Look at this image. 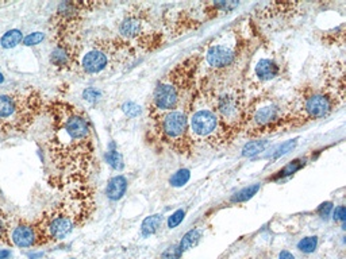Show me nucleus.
<instances>
[{
  "label": "nucleus",
  "instance_id": "9b49d317",
  "mask_svg": "<svg viewBox=\"0 0 346 259\" xmlns=\"http://www.w3.org/2000/svg\"><path fill=\"white\" fill-rule=\"evenodd\" d=\"M119 38L130 45L153 50L160 44V33L154 29L149 10L143 5H133L119 23Z\"/></svg>",
  "mask_w": 346,
  "mask_h": 259
},
{
  "label": "nucleus",
  "instance_id": "412c9836",
  "mask_svg": "<svg viewBox=\"0 0 346 259\" xmlns=\"http://www.w3.org/2000/svg\"><path fill=\"white\" fill-rule=\"evenodd\" d=\"M10 233H11V217L3 209H0V243L10 246L11 244Z\"/></svg>",
  "mask_w": 346,
  "mask_h": 259
},
{
  "label": "nucleus",
  "instance_id": "aec40b11",
  "mask_svg": "<svg viewBox=\"0 0 346 259\" xmlns=\"http://www.w3.org/2000/svg\"><path fill=\"white\" fill-rule=\"evenodd\" d=\"M200 237H202V231H200V229H191V231H188V232L183 236L178 248L180 250V252H184V251L190 250V248H192L195 244H198Z\"/></svg>",
  "mask_w": 346,
  "mask_h": 259
},
{
  "label": "nucleus",
  "instance_id": "393cba45",
  "mask_svg": "<svg viewBox=\"0 0 346 259\" xmlns=\"http://www.w3.org/2000/svg\"><path fill=\"white\" fill-rule=\"evenodd\" d=\"M106 161L107 163H108L112 169H115V170H122L124 166L122 155H120L119 151L115 149L110 150V151L106 154Z\"/></svg>",
  "mask_w": 346,
  "mask_h": 259
},
{
  "label": "nucleus",
  "instance_id": "423d86ee",
  "mask_svg": "<svg viewBox=\"0 0 346 259\" xmlns=\"http://www.w3.org/2000/svg\"><path fill=\"white\" fill-rule=\"evenodd\" d=\"M45 106L42 95L34 88L0 92V134L27 132L44 114Z\"/></svg>",
  "mask_w": 346,
  "mask_h": 259
},
{
  "label": "nucleus",
  "instance_id": "f257e3e1",
  "mask_svg": "<svg viewBox=\"0 0 346 259\" xmlns=\"http://www.w3.org/2000/svg\"><path fill=\"white\" fill-rule=\"evenodd\" d=\"M49 131L45 150L53 169L54 184L85 185L95 167V141L88 116L69 101L52 100L45 106Z\"/></svg>",
  "mask_w": 346,
  "mask_h": 259
},
{
  "label": "nucleus",
  "instance_id": "cd10ccee",
  "mask_svg": "<svg viewBox=\"0 0 346 259\" xmlns=\"http://www.w3.org/2000/svg\"><path fill=\"white\" fill-rule=\"evenodd\" d=\"M122 111L129 118H137L138 115L141 114V107L135 104V103H133V101H127V103H124L123 106H122Z\"/></svg>",
  "mask_w": 346,
  "mask_h": 259
},
{
  "label": "nucleus",
  "instance_id": "f3484780",
  "mask_svg": "<svg viewBox=\"0 0 346 259\" xmlns=\"http://www.w3.org/2000/svg\"><path fill=\"white\" fill-rule=\"evenodd\" d=\"M162 221H164V217L161 215L147 216L141 225V232H142L143 236H149V235L157 232V229L160 228Z\"/></svg>",
  "mask_w": 346,
  "mask_h": 259
},
{
  "label": "nucleus",
  "instance_id": "b1692460",
  "mask_svg": "<svg viewBox=\"0 0 346 259\" xmlns=\"http://www.w3.org/2000/svg\"><path fill=\"white\" fill-rule=\"evenodd\" d=\"M190 178H191V171L188 170V169H180V170L176 171V173L170 177L169 182H170V185L175 186V188H182V186H184V185L190 181Z\"/></svg>",
  "mask_w": 346,
  "mask_h": 259
},
{
  "label": "nucleus",
  "instance_id": "6ab92c4d",
  "mask_svg": "<svg viewBox=\"0 0 346 259\" xmlns=\"http://www.w3.org/2000/svg\"><path fill=\"white\" fill-rule=\"evenodd\" d=\"M304 166H306V159H293L292 162H289L288 165H285L281 170L277 171L275 176L272 177L271 180H280V178L291 176V174L296 173V171H299Z\"/></svg>",
  "mask_w": 346,
  "mask_h": 259
},
{
  "label": "nucleus",
  "instance_id": "c756f323",
  "mask_svg": "<svg viewBox=\"0 0 346 259\" xmlns=\"http://www.w3.org/2000/svg\"><path fill=\"white\" fill-rule=\"evenodd\" d=\"M184 216H186V212L183 211V209H179V211L175 212L172 216H169V219H168L169 228H176L179 224L182 223L183 220H184Z\"/></svg>",
  "mask_w": 346,
  "mask_h": 259
},
{
  "label": "nucleus",
  "instance_id": "a878e982",
  "mask_svg": "<svg viewBox=\"0 0 346 259\" xmlns=\"http://www.w3.org/2000/svg\"><path fill=\"white\" fill-rule=\"evenodd\" d=\"M316 246H318V237L316 236L303 237L302 240L297 243V248L300 251H303V252H307V254L314 252Z\"/></svg>",
  "mask_w": 346,
  "mask_h": 259
},
{
  "label": "nucleus",
  "instance_id": "4468645a",
  "mask_svg": "<svg viewBox=\"0 0 346 259\" xmlns=\"http://www.w3.org/2000/svg\"><path fill=\"white\" fill-rule=\"evenodd\" d=\"M281 72H283V66L279 61L271 57H262L256 62L252 77H246V80L253 87H260L262 84L277 79L279 76H281Z\"/></svg>",
  "mask_w": 346,
  "mask_h": 259
},
{
  "label": "nucleus",
  "instance_id": "2eb2a0df",
  "mask_svg": "<svg viewBox=\"0 0 346 259\" xmlns=\"http://www.w3.org/2000/svg\"><path fill=\"white\" fill-rule=\"evenodd\" d=\"M10 240H11V244L21 247V248L37 246V232L34 223L22 220L18 224H15L10 233Z\"/></svg>",
  "mask_w": 346,
  "mask_h": 259
},
{
  "label": "nucleus",
  "instance_id": "5701e85b",
  "mask_svg": "<svg viewBox=\"0 0 346 259\" xmlns=\"http://www.w3.org/2000/svg\"><path fill=\"white\" fill-rule=\"evenodd\" d=\"M268 146V141H252L249 142V143H246V145L244 146V149H242V155L244 157H254V155H257V154H260L261 151H264L265 150V147Z\"/></svg>",
  "mask_w": 346,
  "mask_h": 259
},
{
  "label": "nucleus",
  "instance_id": "2f4dec72",
  "mask_svg": "<svg viewBox=\"0 0 346 259\" xmlns=\"http://www.w3.org/2000/svg\"><path fill=\"white\" fill-rule=\"evenodd\" d=\"M331 211H333V202L326 201V202H323V204H320L316 212H318V215H320L322 217H327Z\"/></svg>",
  "mask_w": 346,
  "mask_h": 259
},
{
  "label": "nucleus",
  "instance_id": "f8f14e48",
  "mask_svg": "<svg viewBox=\"0 0 346 259\" xmlns=\"http://www.w3.org/2000/svg\"><path fill=\"white\" fill-rule=\"evenodd\" d=\"M240 3L237 2H200V3H191L187 5L183 10L178 11L175 15V19H165V26L170 31H179V34H183V31L194 30L198 29L200 25L207 22L210 19L218 18L221 15L231 13L235 7H238Z\"/></svg>",
  "mask_w": 346,
  "mask_h": 259
},
{
  "label": "nucleus",
  "instance_id": "7c9ffc66",
  "mask_svg": "<svg viewBox=\"0 0 346 259\" xmlns=\"http://www.w3.org/2000/svg\"><path fill=\"white\" fill-rule=\"evenodd\" d=\"M83 97H84V100L89 101V103H95V101L99 100L100 92L95 88H87L84 89V92H83Z\"/></svg>",
  "mask_w": 346,
  "mask_h": 259
},
{
  "label": "nucleus",
  "instance_id": "6e6552de",
  "mask_svg": "<svg viewBox=\"0 0 346 259\" xmlns=\"http://www.w3.org/2000/svg\"><path fill=\"white\" fill-rule=\"evenodd\" d=\"M341 101V99L324 88L303 89L291 103H287V111L280 122L277 131L304 126L318 119L326 118L337 108Z\"/></svg>",
  "mask_w": 346,
  "mask_h": 259
},
{
  "label": "nucleus",
  "instance_id": "39448f33",
  "mask_svg": "<svg viewBox=\"0 0 346 259\" xmlns=\"http://www.w3.org/2000/svg\"><path fill=\"white\" fill-rule=\"evenodd\" d=\"M135 56V48L119 37L93 38L79 42L75 69L87 76H98L118 69Z\"/></svg>",
  "mask_w": 346,
  "mask_h": 259
},
{
  "label": "nucleus",
  "instance_id": "f704fd0d",
  "mask_svg": "<svg viewBox=\"0 0 346 259\" xmlns=\"http://www.w3.org/2000/svg\"><path fill=\"white\" fill-rule=\"evenodd\" d=\"M280 259H293V255L291 254V252H288V251H281L279 255Z\"/></svg>",
  "mask_w": 346,
  "mask_h": 259
},
{
  "label": "nucleus",
  "instance_id": "a211bd4d",
  "mask_svg": "<svg viewBox=\"0 0 346 259\" xmlns=\"http://www.w3.org/2000/svg\"><path fill=\"white\" fill-rule=\"evenodd\" d=\"M21 42H23V34L21 30H10L6 33L5 36L2 37L0 40V46L3 49H13L15 46H18Z\"/></svg>",
  "mask_w": 346,
  "mask_h": 259
},
{
  "label": "nucleus",
  "instance_id": "f03ea898",
  "mask_svg": "<svg viewBox=\"0 0 346 259\" xmlns=\"http://www.w3.org/2000/svg\"><path fill=\"white\" fill-rule=\"evenodd\" d=\"M92 211V190L87 185L73 186L61 201L36 220L37 246L62 240L79 224L84 223Z\"/></svg>",
  "mask_w": 346,
  "mask_h": 259
},
{
  "label": "nucleus",
  "instance_id": "bb28decb",
  "mask_svg": "<svg viewBox=\"0 0 346 259\" xmlns=\"http://www.w3.org/2000/svg\"><path fill=\"white\" fill-rule=\"evenodd\" d=\"M296 145H297V139L285 142V143H283V145L280 146L279 149L276 150L275 153H273V155H272V159H277V158H280V157L285 155L287 153H289V151H292V150L296 147Z\"/></svg>",
  "mask_w": 346,
  "mask_h": 259
},
{
  "label": "nucleus",
  "instance_id": "1a4fd4ad",
  "mask_svg": "<svg viewBox=\"0 0 346 259\" xmlns=\"http://www.w3.org/2000/svg\"><path fill=\"white\" fill-rule=\"evenodd\" d=\"M150 120L151 135L165 147L175 153L191 157L195 142L192 139L186 108L155 116Z\"/></svg>",
  "mask_w": 346,
  "mask_h": 259
},
{
  "label": "nucleus",
  "instance_id": "0eeeda50",
  "mask_svg": "<svg viewBox=\"0 0 346 259\" xmlns=\"http://www.w3.org/2000/svg\"><path fill=\"white\" fill-rule=\"evenodd\" d=\"M249 41L245 38L240 26L231 27L211 41L203 58L209 65L211 80H227L233 71L238 68L241 58L248 50Z\"/></svg>",
  "mask_w": 346,
  "mask_h": 259
},
{
  "label": "nucleus",
  "instance_id": "ddd939ff",
  "mask_svg": "<svg viewBox=\"0 0 346 259\" xmlns=\"http://www.w3.org/2000/svg\"><path fill=\"white\" fill-rule=\"evenodd\" d=\"M100 3L89 2H62L57 7V11L52 19V30L56 41L76 38V34L83 23V15L91 13L93 7Z\"/></svg>",
  "mask_w": 346,
  "mask_h": 259
},
{
  "label": "nucleus",
  "instance_id": "7ed1b4c3",
  "mask_svg": "<svg viewBox=\"0 0 346 259\" xmlns=\"http://www.w3.org/2000/svg\"><path fill=\"white\" fill-rule=\"evenodd\" d=\"M203 56L199 53L179 62L157 83L147 106L149 119L170 111L183 110L198 83Z\"/></svg>",
  "mask_w": 346,
  "mask_h": 259
},
{
  "label": "nucleus",
  "instance_id": "c85d7f7f",
  "mask_svg": "<svg viewBox=\"0 0 346 259\" xmlns=\"http://www.w3.org/2000/svg\"><path fill=\"white\" fill-rule=\"evenodd\" d=\"M45 40V34L41 31H36L33 34H29L26 38H23V45L25 46H36V45L41 44Z\"/></svg>",
  "mask_w": 346,
  "mask_h": 259
},
{
  "label": "nucleus",
  "instance_id": "c9c22d12",
  "mask_svg": "<svg viewBox=\"0 0 346 259\" xmlns=\"http://www.w3.org/2000/svg\"><path fill=\"white\" fill-rule=\"evenodd\" d=\"M3 81H5V77H3V75H2V73H0V84L3 83Z\"/></svg>",
  "mask_w": 346,
  "mask_h": 259
},
{
  "label": "nucleus",
  "instance_id": "20e7f679",
  "mask_svg": "<svg viewBox=\"0 0 346 259\" xmlns=\"http://www.w3.org/2000/svg\"><path fill=\"white\" fill-rule=\"evenodd\" d=\"M184 108L188 118L190 132L195 145L203 143L218 149L233 142L235 136L218 116L215 107L210 100L209 93L206 92L199 80Z\"/></svg>",
  "mask_w": 346,
  "mask_h": 259
},
{
  "label": "nucleus",
  "instance_id": "dca6fc26",
  "mask_svg": "<svg viewBox=\"0 0 346 259\" xmlns=\"http://www.w3.org/2000/svg\"><path fill=\"white\" fill-rule=\"evenodd\" d=\"M126 190H127V180L123 176L112 177L111 180L107 182L106 194L112 201L120 200L126 193Z\"/></svg>",
  "mask_w": 346,
  "mask_h": 259
},
{
  "label": "nucleus",
  "instance_id": "473e14b6",
  "mask_svg": "<svg viewBox=\"0 0 346 259\" xmlns=\"http://www.w3.org/2000/svg\"><path fill=\"white\" fill-rule=\"evenodd\" d=\"M334 220L335 221H345L346 220V209L345 206L343 205H339L335 208V211H334Z\"/></svg>",
  "mask_w": 346,
  "mask_h": 259
},
{
  "label": "nucleus",
  "instance_id": "4be33fe9",
  "mask_svg": "<svg viewBox=\"0 0 346 259\" xmlns=\"http://www.w3.org/2000/svg\"><path fill=\"white\" fill-rule=\"evenodd\" d=\"M258 190H260V184L250 185V186H248V188H244L242 190H240V192H237V193L230 198V201L231 202L248 201V200H250V198L253 197L254 194H257Z\"/></svg>",
  "mask_w": 346,
  "mask_h": 259
},
{
  "label": "nucleus",
  "instance_id": "72a5a7b5",
  "mask_svg": "<svg viewBox=\"0 0 346 259\" xmlns=\"http://www.w3.org/2000/svg\"><path fill=\"white\" fill-rule=\"evenodd\" d=\"M11 256V251L0 248V259H9Z\"/></svg>",
  "mask_w": 346,
  "mask_h": 259
},
{
  "label": "nucleus",
  "instance_id": "9d476101",
  "mask_svg": "<svg viewBox=\"0 0 346 259\" xmlns=\"http://www.w3.org/2000/svg\"><path fill=\"white\" fill-rule=\"evenodd\" d=\"M287 104L272 96H257L248 101L244 131L248 136H261L279 130Z\"/></svg>",
  "mask_w": 346,
  "mask_h": 259
}]
</instances>
